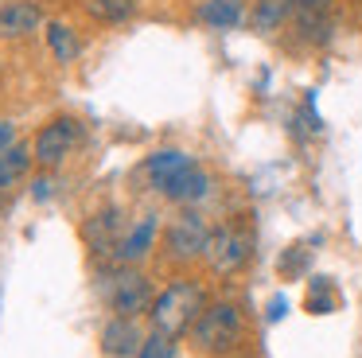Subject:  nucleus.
I'll return each instance as SVG.
<instances>
[{"label": "nucleus", "mask_w": 362, "mask_h": 358, "mask_svg": "<svg viewBox=\"0 0 362 358\" xmlns=\"http://www.w3.org/2000/svg\"><path fill=\"white\" fill-rule=\"evenodd\" d=\"M35 163V152H32V144H8L4 152H0V195L4 191H12V187L20 183V179L28 175V168Z\"/></svg>", "instance_id": "15"}, {"label": "nucleus", "mask_w": 362, "mask_h": 358, "mask_svg": "<svg viewBox=\"0 0 362 358\" xmlns=\"http://www.w3.org/2000/svg\"><path fill=\"white\" fill-rule=\"evenodd\" d=\"M32 187H35V199H47V195H51V179L47 175H40Z\"/></svg>", "instance_id": "24"}, {"label": "nucleus", "mask_w": 362, "mask_h": 358, "mask_svg": "<svg viewBox=\"0 0 362 358\" xmlns=\"http://www.w3.org/2000/svg\"><path fill=\"white\" fill-rule=\"evenodd\" d=\"M199 20L214 31H230L245 20V8H242V0H203L199 4Z\"/></svg>", "instance_id": "16"}, {"label": "nucleus", "mask_w": 362, "mask_h": 358, "mask_svg": "<svg viewBox=\"0 0 362 358\" xmlns=\"http://www.w3.org/2000/svg\"><path fill=\"white\" fill-rule=\"evenodd\" d=\"M78 140H82V125L74 121V117H55V121H47L35 132V144H32L35 163H40L43 171L59 168V163L78 148Z\"/></svg>", "instance_id": "3"}, {"label": "nucleus", "mask_w": 362, "mask_h": 358, "mask_svg": "<svg viewBox=\"0 0 362 358\" xmlns=\"http://www.w3.org/2000/svg\"><path fill=\"white\" fill-rule=\"evenodd\" d=\"M242 311L234 308V304H206L203 316L195 319V327H191V339H195L199 350H206V354H230V350L242 342Z\"/></svg>", "instance_id": "2"}, {"label": "nucleus", "mask_w": 362, "mask_h": 358, "mask_svg": "<svg viewBox=\"0 0 362 358\" xmlns=\"http://www.w3.org/2000/svg\"><path fill=\"white\" fill-rule=\"evenodd\" d=\"M308 311H315V316H327V311H335V304H339V296H335V288H331V280L327 277H315L312 280V288H308Z\"/></svg>", "instance_id": "18"}, {"label": "nucleus", "mask_w": 362, "mask_h": 358, "mask_svg": "<svg viewBox=\"0 0 362 358\" xmlns=\"http://www.w3.org/2000/svg\"><path fill=\"white\" fill-rule=\"evenodd\" d=\"M8 144H16V125L12 121H4V117H0V152H4V148Z\"/></svg>", "instance_id": "22"}, {"label": "nucleus", "mask_w": 362, "mask_h": 358, "mask_svg": "<svg viewBox=\"0 0 362 358\" xmlns=\"http://www.w3.org/2000/svg\"><path fill=\"white\" fill-rule=\"evenodd\" d=\"M156 230H160V218L156 214H144L141 222L133 226V230H125V238H121V246H117V261L121 265H133V261H141V257H148V249H152V241H156Z\"/></svg>", "instance_id": "13"}, {"label": "nucleus", "mask_w": 362, "mask_h": 358, "mask_svg": "<svg viewBox=\"0 0 362 358\" xmlns=\"http://www.w3.org/2000/svg\"><path fill=\"white\" fill-rule=\"evenodd\" d=\"M191 156L180 152V148H160V152H152L148 160H144V175H148V183L156 187V191H164V183L172 175H180L183 168H191Z\"/></svg>", "instance_id": "14"}, {"label": "nucleus", "mask_w": 362, "mask_h": 358, "mask_svg": "<svg viewBox=\"0 0 362 358\" xmlns=\"http://www.w3.org/2000/svg\"><path fill=\"white\" fill-rule=\"evenodd\" d=\"M206 241H211V226L203 222V214L195 210H183L164 233V249L172 261H195L206 253Z\"/></svg>", "instance_id": "4"}, {"label": "nucleus", "mask_w": 362, "mask_h": 358, "mask_svg": "<svg viewBox=\"0 0 362 358\" xmlns=\"http://www.w3.org/2000/svg\"><path fill=\"white\" fill-rule=\"evenodd\" d=\"M296 20V0H253L250 8V28L257 35H276Z\"/></svg>", "instance_id": "12"}, {"label": "nucleus", "mask_w": 362, "mask_h": 358, "mask_svg": "<svg viewBox=\"0 0 362 358\" xmlns=\"http://www.w3.org/2000/svg\"><path fill=\"white\" fill-rule=\"evenodd\" d=\"M250 233L238 230V226H218L211 230V241H206V265L214 272H238L245 261H250Z\"/></svg>", "instance_id": "6"}, {"label": "nucleus", "mask_w": 362, "mask_h": 358, "mask_svg": "<svg viewBox=\"0 0 362 358\" xmlns=\"http://www.w3.org/2000/svg\"><path fill=\"white\" fill-rule=\"evenodd\" d=\"M296 31L304 43L320 47L335 31V0H296Z\"/></svg>", "instance_id": "7"}, {"label": "nucleus", "mask_w": 362, "mask_h": 358, "mask_svg": "<svg viewBox=\"0 0 362 358\" xmlns=\"http://www.w3.org/2000/svg\"><path fill=\"white\" fill-rule=\"evenodd\" d=\"M276 269H281V277L284 280H296V277H304V269H308V249L304 246H292L288 253L276 261Z\"/></svg>", "instance_id": "21"}, {"label": "nucleus", "mask_w": 362, "mask_h": 358, "mask_svg": "<svg viewBox=\"0 0 362 358\" xmlns=\"http://www.w3.org/2000/svg\"><path fill=\"white\" fill-rule=\"evenodd\" d=\"M43 35H47V47H51V54H55L59 62L78 59V35H74V28L51 20V23H43Z\"/></svg>", "instance_id": "17"}, {"label": "nucleus", "mask_w": 362, "mask_h": 358, "mask_svg": "<svg viewBox=\"0 0 362 358\" xmlns=\"http://www.w3.org/2000/svg\"><path fill=\"white\" fill-rule=\"evenodd\" d=\"M164 199L180 202V207H191V202H203L206 195H211V175H206L199 163H191V168H183L180 175H172L164 183Z\"/></svg>", "instance_id": "11"}, {"label": "nucleus", "mask_w": 362, "mask_h": 358, "mask_svg": "<svg viewBox=\"0 0 362 358\" xmlns=\"http://www.w3.org/2000/svg\"><path fill=\"white\" fill-rule=\"evenodd\" d=\"M144 347L141 339V327L136 319H125V316H113L110 323L102 327V354L105 358H136Z\"/></svg>", "instance_id": "8"}, {"label": "nucleus", "mask_w": 362, "mask_h": 358, "mask_svg": "<svg viewBox=\"0 0 362 358\" xmlns=\"http://www.w3.org/2000/svg\"><path fill=\"white\" fill-rule=\"evenodd\" d=\"M82 238H86V246L94 249L98 257L105 253H117L121 238H125V226H121V214L117 210H98V214H90V222L82 226Z\"/></svg>", "instance_id": "9"}, {"label": "nucleus", "mask_w": 362, "mask_h": 358, "mask_svg": "<svg viewBox=\"0 0 362 358\" xmlns=\"http://www.w3.org/2000/svg\"><path fill=\"white\" fill-rule=\"evenodd\" d=\"M284 308H288V304H284V296H273V304H269V323H276V319L284 316Z\"/></svg>", "instance_id": "23"}, {"label": "nucleus", "mask_w": 362, "mask_h": 358, "mask_svg": "<svg viewBox=\"0 0 362 358\" xmlns=\"http://www.w3.org/2000/svg\"><path fill=\"white\" fill-rule=\"evenodd\" d=\"M86 8L98 16V20H110V23H121L133 16L136 0H86Z\"/></svg>", "instance_id": "19"}, {"label": "nucleus", "mask_w": 362, "mask_h": 358, "mask_svg": "<svg viewBox=\"0 0 362 358\" xmlns=\"http://www.w3.org/2000/svg\"><path fill=\"white\" fill-rule=\"evenodd\" d=\"M105 296H110V308L125 319H136L141 311H152V284H148V277L136 272V269H121L117 277L110 280Z\"/></svg>", "instance_id": "5"}, {"label": "nucleus", "mask_w": 362, "mask_h": 358, "mask_svg": "<svg viewBox=\"0 0 362 358\" xmlns=\"http://www.w3.org/2000/svg\"><path fill=\"white\" fill-rule=\"evenodd\" d=\"M43 28V12L35 0H8L0 4V39H28Z\"/></svg>", "instance_id": "10"}, {"label": "nucleus", "mask_w": 362, "mask_h": 358, "mask_svg": "<svg viewBox=\"0 0 362 358\" xmlns=\"http://www.w3.org/2000/svg\"><path fill=\"white\" fill-rule=\"evenodd\" d=\"M206 308V292L203 284H195V280H175V284H168L164 292L152 300V327L164 335H183L187 327H195V319L203 316Z\"/></svg>", "instance_id": "1"}, {"label": "nucleus", "mask_w": 362, "mask_h": 358, "mask_svg": "<svg viewBox=\"0 0 362 358\" xmlns=\"http://www.w3.org/2000/svg\"><path fill=\"white\" fill-rule=\"evenodd\" d=\"M136 358H175V339L164 335V331H152L148 339H144V347H141Z\"/></svg>", "instance_id": "20"}]
</instances>
